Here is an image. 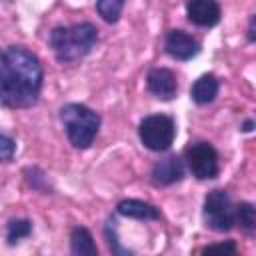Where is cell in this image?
<instances>
[{
	"label": "cell",
	"mask_w": 256,
	"mask_h": 256,
	"mask_svg": "<svg viewBox=\"0 0 256 256\" xmlns=\"http://www.w3.org/2000/svg\"><path fill=\"white\" fill-rule=\"evenodd\" d=\"M188 20L196 26H214L220 20V6L216 0H190L186 6Z\"/></svg>",
	"instance_id": "cell-7"
},
{
	"label": "cell",
	"mask_w": 256,
	"mask_h": 256,
	"mask_svg": "<svg viewBox=\"0 0 256 256\" xmlns=\"http://www.w3.org/2000/svg\"><path fill=\"white\" fill-rule=\"evenodd\" d=\"M244 130H246V132L252 130V122H246V124H244Z\"/></svg>",
	"instance_id": "cell-21"
},
{
	"label": "cell",
	"mask_w": 256,
	"mask_h": 256,
	"mask_svg": "<svg viewBox=\"0 0 256 256\" xmlns=\"http://www.w3.org/2000/svg\"><path fill=\"white\" fill-rule=\"evenodd\" d=\"M96 8H98V14L106 22H116L120 18V14H122L124 0H98Z\"/></svg>",
	"instance_id": "cell-16"
},
{
	"label": "cell",
	"mask_w": 256,
	"mask_h": 256,
	"mask_svg": "<svg viewBox=\"0 0 256 256\" xmlns=\"http://www.w3.org/2000/svg\"><path fill=\"white\" fill-rule=\"evenodd\" d=\"M0 100L8 106H24V100H22L20 90L10 74L4 52H0Z\"/></svg>",
	"instance_id": "cell-11"
},
{
	"label": "cell",
	"mask_w": 256,
	"mask_h": 256,
	"mask_svg": "<svg viewBox=\"0 0 256 256\" xmlns=\"http://www.w3.org/2000/svg\"><path fill=\"white\" fill-rule=\"evenodd\" d=\"M14 150H16L14 140L8 138V136H4V134H0V162H8V160H12Z\"/></svg>",
	"instance_id": "cell-18"
},
{
	"label": "cell",
	"mask_w": 256,
	"mask_h": 256,
	"mask_svg": "<svg viewBox=\"0 0 256 256\" xmlns=\"http://www.w3.org/2000/svg\"><path fill=\"white\" fill-rule=\"evenodd\" d=\"M248 38L254 40V16L250 18V26H248Z\"/></svg>",
	"instance_id": "cell-20"
},
{
	"label": "cell",
	"mask_w": 256,
	"mask_h": 256,
	"mask_svg": "<svg viewBox=\"0 0 256 256\" xmlns=\"http://www.w3.org/2000/svg\"><path fill=\"white\" fill-rule=\"evenodd\" d=\"M6 62L10 68V74L20 90V96L24 100V106H30L36 102L38 92L42 88V66L38 58L28 52L22 46H10L6 52Z\"/></svg>",
	"instance_id": "cell-1"
},
{
	"label": "cell",
	"mask_w": 256,
	"mask_h": 256,
	"mask_svg": "<svg viewBox=\"0 0 256 256\" xmlns=\"http://www.w3.org/2000/svg\"><path fill=\"white\" fill-rule=\"evenodd\" d=\"M204 220L216 232H228L234 226V206L224 190H212L206 196Z\"/></svg>",
	"instance_id": "cell-5"
},
{
	"label": "cell",
	"mask_w": 256,
	"mask_h": 256,
	"mask_svg": "<svg viewBox=\"0 0 256 256\" xmlns=\"http://www.w3.org/2000/svg\"><path fill=\"white\" fill-rule=\"evenodd\" d=\"M216 94H218V80H216V76H212V74L200 76V78L192 84V90H190L192 100L198 102V104H208V102H212V100L216 98Z\"/></svg>",
	"instance_id": "cell-13"
},
{
	"label": "cell",
	"mask_w": 256,
	"mask_h": 256,
	"mask_svg": "<svg viewBox=\"0 0 256 256\" xmlns=\"http://www.w3.org/2000/svg\"><path fill=\"white\" fill-rule=\"evenodd\" d=\"M164 46H166V52L176 60H190L192 56L198 54V42L182 30L168 32Z\"/></svg>",
	"instance_id": "cell-8"
},
{
	"label": "cell",
	"mask_w": 256,
	"mask_h": 256,
	"mask_svg": "<svg viewBox=\"0 0 256 256\" xmlns=\"http://www.w3.org/2000/svg\"><path fill=\"white\" fill-rule=\"evenodd\" d=\"M70 248H72V254H78V256H94L98 252L90 232L86 228H80V226L72 230Z\"/></svg>",
	"instance_id": "cell-14"
},
{
	"label": "cell",
	"mask_w": 256,
	"mask_h": 256,
	"mask_svg": "<svg viewBox=\"0 0 256 256\" xmlns=\"http://www.w3.org/2000/svg\"><path fill=\"white\" fill-rule=\"evenodd\" d=\"M186 164L190 172L200 180H210L218 174V154L212 144L196 142L186 148Z\"/></svg>",
	"instance_id": "cell-6"
},
{
	"label": "cell",
	"mask_w": 256,
	"mask_h": 256,
	"mask_svg": "<svg viewBox=\"0 0 256 256\" xmlns=\"http://www.w3.org/2000/svg\"><path fill=\"white\" fill-rule=\"evenodd\" d=\"M204 252H206V254H212V252H230V254H234V252H236V246H234L232 242H224V244L208 246V248H204Z\"/></svg>",
	"instance_id": "cell-19"
},
{
	"label": "cell",
	"mask_w": 256,
	"mask_h": 256,
	"mask_svg": "<svg viewBox=\"0 0 256 256\" xmlns=\"http://www.w3.org/2000/svg\"><path fill=\"white\" fill-rule=\"evenodd\" d=\"M98 32L92 24H74L66 28H56L50 34V46L56 54V58L64 64L76 62L82 56H86L92 46L96 44Z\"/></svg>",
	"instance_id": "cell-2"
},
{
	"label": "cell",
	"mask_w": 256,
	"mask_h": 256,
	"mask_svg": "<svg viewBox=\"0 0 256 256\" xmlns=\"http://www.w3.org/2000/svg\"><path fill=\"white\" fill-rule=\"evenodd\" d=\"M30 230H32V224H30L28 220H12V222L8 224V230H6L8 242H10V244L18 242L20 238L28 236V234H30Z\"/></svg>",
	"instance_id": "cell-17"
},
{
	"label": "cell",
	"mask_w": 256,
	"mask_h": 256,
	"mask_svg": "<svg viewBox=\"0 0 256 256\" xmlns=\"http://www.w3.org/2000/svg\"><path fill=\"white\" fill-rule=\"evenodd\" d=\"M60 118L70 142L76 148H88L92 144L100 128V116L94 110L82 104H66L60 110Z\"/></svg>",
	"instance_id": "cell-3"
},
{
	"label": "cell",
	"mask_w": 256,
	"mask_h": 256,
	"mask_svg": "<svg viewBox=\"0 0 256 256\" xmlns=\"http://www.w3.org/2000/svg\"><path fill=\"white\" fill-rule=\"evenodd\" d=\"M118 212L122 216L136 218V220H156L160 216L156 206H152L148 202H142V200H122L118 204Z\"/></svg>",
	"instance_id": "cell-12"
},
{
	"label": "cell",
	"mask_w": 256,
	"mask_h": 256,
	"mask_svg": "<svg viewBox=\"0 0 256 256\" xmlns=\"http://www.w3.org/2000/svg\"><path fill=\"white\" fill-rule=\"evenodd\" d=\"M184 176V166H182V160L178 156H166L164 160H160L154 170H152V180L160 186H168V184H174L178 182L180 178Z\"/></svg>",
	"instance_id": "cell-10"
},
{
	"label": "cell",
	"mask_w": 256,
	"mask_h": 256,
	"mask_svg": "<svg viewBox=\"0 0 256 256\" xmlns=\"http://www.w3.org/2000/svg\"><path fill=\"white\" fill-rule=\"evenodd\" d=\"M146 84H148V90L162 98V100H170L172 96H176V90H178V84H176V76L166 70V68H154L148 72V78H146Z\"/></svg>",
	"instance_id": "cell-9"
},
{
	"label": "cell",
	"mask_w": 256,
	"mask_h": 256,
	"mask_svg": "<svg viewBox=\"0 0 256 256\" xmlns=\"http://www.w3.org/2000/svg\"><path fill=\"white\" fill-rule=\"evenodd\" d=\"M234 224H238L244 232H254L256 228V210L250 202H242L234 208Z\"/></svg>",
	"instance_id": "cell-15"
},
{
	"label": "cell",
	"mask_w": 256,
	"mask_h": 256,
	"mask_svg": "<svg viewBox=\"0 0 256 256\" xmlns=\"http://www.w3.org/2000/svg\"><path fill=\"white\" fill-rule=\"evenodd\" d=\"M174 136H176L174 122L164 114L148 116L140 124V140L150 150H156V152L168 150L174 142Z\"/></svg>",
	"instance_id": "cell-4"
}]
</instances>
